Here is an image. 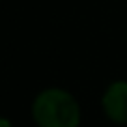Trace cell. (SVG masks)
<instances>
[{
  "label": "cell",
  "mask_w": 127,
  "mask_h": 127,
  "mask_svg": "<svg viewBox=\"0 0 127 127\" xmlns=\"http://www.w3.org/2000/svg\"><path fill=\"white\" fill-rule=\"evenodd\" d=\"M34 120L39 127H79L80 108L69 92L60 88L43 90L32 107Z\"/></svg>",
  "instance_id": "1"
},
{
  "label": "cell",
  "mask_w": 127,
  "mask_h": 127,
  "mask_svg": "<svg viewBox=\"0 0 127 127\" xmlns=\"http://www.w3.org/2000/svg\"><path fill=\"white\" fill-rule=\"evenodd\" d=\"M103 110L114 123H127V82L116 80L103 94Z\"/></svg>",
  "instance_id": "2"
},
{
  "label": "cell",
  "mask_w": 127,
  "mask_h": 127,
  "mask_svg": "<svg viewBox=\"0 0 127 127\" xmlns=\"http://www.w3.org/2000/svg\"><path fill=\"white\" fill-rule=\"evenodd\" d=\"M0 127H13V125H11V122H9V120L0 118Z\"/></svg>",
  "instance_id": "3"
}]
</instances>
